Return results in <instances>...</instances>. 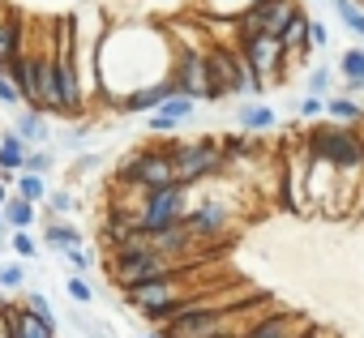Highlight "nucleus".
<instances>
[{"label": "nucleus", "mask_w": 364, "mask_h": 338, "mask_svg": "<svg viewBox=\"0 0 364 338\" xmlns=\"http://www.w3.org/2000/svg\"><path fill=\"white\" fill-rule=\"evenodd\" d=\"M304 150L313 154V158H326L334 172H338V180H343V189H351L355 180L364 185V137L351 129V124H317V129H309V137H304Z\"/></svg>", "instance_id": "obj_1"}, {"label": "nucleus", "mask_w": 364, "mask_h": 338, "mask_svg": "<svg viewBox=\"0 0 364 338\" xmlns=\"http://www.w3.org/2000/svg\"><path fill=\"white\" fill-rule=\"evenodd\" d=\"M159 146H163V154H167L171 167H176V180L189 185V189H198V185H206V180H219L228 167H232V158L223 154V141H219V137L159 141Z\"/></svg>", "instance_id": "obj_2"}, {"label": "nucleus", "mask_w": 364, "mask_h": 338, "mask_svg": "<svg viewBox=\"0 0 364 338\" xmlns=\"http://www.w3.org/2000/svg\"><path fill=\"white\" fill-rule=\"evenodd\" d=\"M176 270H180V266H171L163 253H154L150 236L137 227L133 240L112 253V270H107V274H112V283H116V291H120V287H137V283L167 278V274H176Z\"/></svg>", "instance_id": "obj_3"}, {"label": "nucleus", "mask_w": 364, "mask_h": 338, "mask_svg": "<svg viewBox=\"0 0 364 338\" xmlns=\"http://www.w3.org/2000/svg\"><path fill=\"white\" fill-rule=\"evenodd\" d=\"M116 185L141 197V193H154V189L176 185V167L163 154V146H141V150H133V154H124L116 163Z\"/></svg>", "instance_id": "obj_4"}, {"label": "nucleus", "mask_w": 364, "mask_h": 338, "mask_svg": "<svg viewBox=\"0 0 364 338\" xmlns=\"http://www.w3.org/2000/svg\"><path fill=\"white\" fill-rule=\"evenodd\" d=\"M185 214H189V185H180V180H176V185L154 189V193L141 197V206H137V227H141L146 236H154V231L180 223Z\"/></svg>", "instance_id": "obj_5"}, {"label": "nucleus", "mask_w": 364, "mask_h": 338, "mask_svg": "<svg viewBox=\"0 0 364 338\" xmlns=\"http://www.w3.org/2000/svg\"><path fill=\"white\" fill-rule=\"evenodd\" d=\"M210 48V43H206ZM206 48H176V65H171V82L180 94H189L193 103H219L215 82H210V60Z\"/></svg>", "instance_id": "obj_6"}, {"label": "nucleus", "mask_w": 364, "mask_h": 338, "mask_svg": "<svg viewBox=\"0 0 364 338\" xmlns=\"http://www.w3.org/2000/svg\"><path fill=\"white\" fill-rule=\"evenodd\" d=\"M300 13V0H266V5H253L236 26L240 31H249V35H283L287 26H291V18Z\"/></svg>", "instance_id": "obj_7"}, {"label": "nucleus", "mask_w": 364, "mask_h": 338, "mask_svg": "<svg viewBox=\"0 0 364 338\" xmlns=\"http://www.w3.org/2000/svg\"><path fill=\"white\" fill-rule=\"evenodd\" d=\"M236 31H240V26H236ZM236 48H240V56H245L262 77H279L283 65H287V52H283V43H279L274 35H249V31H240Z\"/></svg>", "instance_id": "obj_8"}, {"label": "nucleus", "mask_w": 364, "mask_h": 338, "mask_svg": "<svg viewBox=\"0 0 364 338\" xmlns=\"http://www.w3.org/2000/svg\"><path fill=\"white\" fill-rule=\"evenodd\" d=\"M223 329H232V308H219V304L206 300L189 317H180L176 325H167V338H215Z\"/></svg>", "instance_id": "obj_9"}, {"label": "nucleus", "mask_w": 364, "mask_h": 338, "mask_svg": "<svg viewBox=\"0 0 364 338\" xmlns=\"http://www.w3.org/2000/svg\"><path fill=\"white\" fill-rule=\"evenodd\" d=\"M185 223H189V231L198 236V244H202V240H215V236H223V231L232 227V202H223V197H198V202L189 206Z\"/></svg>", "instance_id": "obj_10"}, {"label": "nucleus", "mask_w": 364, "mask_h": 338, "mask_svg": "<svg viewBox=\"0 0 364 338\" xmlns=\"http://www.w3.org/2000/svg\"><path fill=\"white\" fill-rule=\"evenodd\" d=\"M180 295H189V291H180V270L167 274V278H154V283H137V287H120V300L133 308V312H150L159 304H171Z\"/></svg>", "instance_id": "obj_11"}, {"label": "nucleus", "mask_w": 364, "mask_h": 338, "mask_svg": "<svg viewBox=\"0 0 364 338\" xmlns=\"http://www.w3.org/2000/svg\"><path fill=\"white\" fill-rule=\"evenodd\" d=\"M26 52V31H22V13L9 9L0 0V73H14L18 56Z\"/></svg>", "instance_id": "obj_12"}, {"label": "nucleus", "mask_w": 364, "mask_h": 338, "mask_svg": "<svg viewBox=\"0 0 364 338\" xmlns=\"http://www.w3.org/2000/svg\"><path fill=\"white\" fill-rule=\"evenodd\" d=\"M304 329V317L291 308H270L245 325V338H296Z\"/></svg>", "instance_id": "obj_13"}, {"label": "nucleus", "mask_w": 364, "mask_h": 338, "mask_svg": "<svg viewBox=\"0 0 364 338\" xmlns=\"http://www.w3.org/2000/svg\"><path fill=\"white\" fill-rule=\"evenodd\" d=\"M150 244H154V253H163L171 266H180L193 249H198V236L189 231V223L180 219V223H171V227H163V231H154L150 236Z\"/></svg>", "instance_id": "obj_14"}, {"label": "nucleus", "mask_w": 364, "mask_h": 338, "mask_svg": "<svg viewBox=\"0 0 364 338\" xmlns=\"http://www.w3.org/2000/svg\"><path fill=\"white\" fill-rule=\"evenodd\" d=\"M171 94H180V90H176V82H171V77H163V82H154V86L137 90V94L120 99V103H116V111H120V116H150V111H159Z\"/></svg>", "instance_id": "obj_15"}, {"label": "nucleus", "mask_w": 364, "mask_h": 338, "mask_svg": "<svg viewBox=\"0 0 364 338\" xmlns=\"http://www.w3.org/2000/svg\"><path fill=\"white\" fill-rule=\"evenodd\" d=\"M26 158H31V146H26L14 129L0 133V180L14 185V180L26 172Z\"/></svg>", "instance_id": "obj_16"}, {"label": "nucleus", "mask_w": 364, "mask_h": 338, "mask_svg": "<svg viewBox=\"0 0 364 338\" xmlns=\"http://www.w3.org/2000/svg\"><path fill=\"white\" fill-rule=\"evenodd\" d=\"M14 133H18L31 150H43V146L52 141L48 111H39V107H22V111H18V120H14Z\"/></svg>", "instance_id": "obj_17"}, {"label": "nucleus", "mask_w": 364, "mask_h": 338, "mask_svg": "<svg viewBox=\"0 0 364 338\" xmlns=\"http://www.w3.org/2000/svg\"><path fill=\"white\" fill-rule=\"evenodd\" d=\"M309 22H313V18H309V13L300 9V13L291 18V26H287V31L279 35V43H283V52H287V56H296L300 65H304V60L313 56V48H309Z\"/></svg>", "instance_id": "obj_18"}, {"label": "nucleus", "mask_w": 364, "mask_h": 338, "mask_svg": "<svg viewBox=\"0 0 364 338\" xmlns=\"http://www.w3.org/2000/svg\"><path fill=\"white\" fill-rule=\"evenodd\" d=\"M43 244H48L52 253H69V249H82V244H86V236H82L73 223H65V219H52V214H48V223H43Z\"/></svg>", "instance_id": "obj_19"}, {"label": "nucleus", "mask_w": 364, "mask_h": 338, "mask_svg": "<svg viewBox=\"0 0 364 338\" xmlns=\"http://www.w3.org/2000/svg\"><path fill=\"white\" fill-rule=\"evenodd\" d=\"M326 120L334 124H364V103L351 94H330L326 99Z\"/></svg>", "instance_id": "obj_20"}, {"label": "nucleus", "mask_w": 364, "mask_h": 338, "mask_svg": "<svg viewBox=\"0 0 364 338\" xmlns=\"http://www.w3.org/2000/svg\"><path fill=\"white\" fill-rule=\"evenodd\" d=\"M0 214H5V223H9V231H31V227H35V219H39V206L14 193V197L5 202V210H0Z\"/></svg>", "instance_id": "obj_21"}, {"label": "nucleus", "mask_w": 364, "mask_h": 338, "mask_svg": "<svg viewBox=\"0 0 364 338\" xmlns=\"http://www.w3.org/2000/svg\"><path fill=\"white\" fill-rule=\"evenodd\" d=\"M236 124H240L245 133H257V137H262V133L274 129V111H270L266 103H245V107L236 111Z\"/></svg>", "instance_id": "obj_22"}, {"label": "nucleus", "mask_w": 364, "mask_h": 338, "mask_svg": "<svg viewBox=\"0 0 364 338\" xmlns=\"http://www.w3.org/2000/svg\"><path fill=\"white\" fill-rule=\"evenodd\" d=\"M22 308H26V312H31L35 321H43V325L52 329V334L60 329V321H56V308H52V300H48L43 291H26V295H22Z\"/></svg>", "instance_id": "obj_23"}, {"label": "nucleus", "mask_w": 364, "mask_h": 338, "mask_svg": "<svg viewBox=\"0 0 364 338\" xmlns=\"http://www.w3.org/2000/svg\"><path fill=\"white\" fill-rule=\"evenodd\" d=\"M330 9H334V18H338L355 39H364V9L355 5V0H330Z\"/></svg>", "instance_id": "obj_24"}, {"label": "nucleus", "mask_w": 364, "mask_h": 338, "mask_svg": "<svg viewBox=\"0 0 364 338\" xmlns=\"http://www.w3.org/2000/svg\"><path fill=\"white\" fill-rule=\"evenodd\" d=\"M26 287V261L14 257V261H0V291L5 295H18Z\"/></svg>", "instance_id": "obj_25"}, {"label": "nucleus", "mask_w": 364, "mask_h": 338, "mask_svg": "<svg viewBox=\"0 0 364 338\" xmlns=\"http://www.w3.org/2000/svg\"><path fill=\"white\" fill-rule=\"evenodd\" d=\"M14 193H18V197H26V202H35V206H43L52 189H48V180H43V176H31V172H22V176L14 180Z\"/></svg>", "instance_id": "obj_26"}, {"label": "nucleus", "mask_w": 364, "mask_h": 338, "mask_svg": "<svg viewBox=\"0 0 364 338\" xmlns=\"http://www.w3.org/2000/svg\"><path fill=\"white\" fill-rule=\"evenodd\" d=\"M69 321H73V329H77L82 338H116V329H112L107 321H95V317H86L82 308H73Z\"/></svg>", "instance_id": "obj_27"}, {"label": "nucleus", "mask_w": 364, "mask_h": 338, "mask_svg": "<svg viewBox=\"0 0 364 338\" xmlns=\"http://www.w3.org/2000/svg\"><path fill=\"white\" fill-rule=\"evenodd\" d=\"M159 111H163V116H167L171 124H185V120H193V111H198V103H193L189 94H171V99H167V103H163Z\"/></svg>", "instance_id": "obj_28"}, {"label": "nucleus", "mask_w": 364, "mask_h": 338, "mask_svg": "<svg viewBox=\"0 0 364 338\" xmlns=\"http://www.w3.org/2000/svg\"><path fill=\"white\" fill-rule=\"evenodd\" d=\"M43 206H48V214H52V219H65V214H77V210H82V202H77L69 189H52Z\"/></svg>", "instance_id": "obj_29"}, {"label": "nucleus", "mask_w": 364, "mask_h": 338, "mask_svg": "<svg viewBox=\"0 0 364 338\" xmlns=\"http://www.w3.org/2000/svg\"><path fill=\"white\" fill-rule=\"evenodd\" d=\"M338 73L343 82H364V48H347L338 56Z\"/></svg>", "instance_id": "obj_30"}, {"label": "nucleus", "mask_w": 364, "mask_h": 338, "mask_svg": "<svg viewBox=\"0 0 364 338\" xmlns=\"http://www.w3.org/2000/svg\"><path fill=\"white\" fill-rule=\"evenodd\" d=\"M9 249H14V257H22V261H35V257H39V240H35L31 231H9Z\"/></svg>", "instance_id": "obj_31"}, {"label": "nucleus", "mask_w": 364, "mask_h": 338, "mask_svg": "<svg viewBox=\"0 0 364 338\" xmlns=\"http://www.w3.org/2000/svg\"><path fill=\"white\" fill-rule=\"evenodd\" d=\"M52 167H56V150H52V146L31 150V158H26V172H31V176H48Z\"/></svg>", "instance_id": "obj_32"}, {"label": "nucleus", "mask_w": 364, "mask_h": 338, "mask_svg": "<svg viewBox=\"0 0 364 338\" xmlns=\"http://www.w3.org/2000/svg\"><path fill=\"white\" fill-rule=\"evenodd\" d=\"M330 90H334V73H330L326 65L309 69V94H317V99H330Z\"/></svg>", "instance_id": "obj_33"}, {"label": "nucleus", "mask_w": 364, "mask_h": 338, "mask_svg": "<svg viewBox=\"0 0 364 338\" xmlns=\"http://www.w3.org/2000/svg\"><path fill=\"white\" fill-rule=\"evenodd\" d=\"M65 291H69L73 304H95V287L86 283V274H69V287Z\"/></svg>", "instance_id": "obj_34"}, {"label": "nucleus", "mask_w": 364, "mask_h": 338, "mask_svg": "<svg viewBox=\"0 0 364 338\" xmlns=\"http://www.w3.org/2000/svg\"><path fill=\"white\" fill-rule=\"evenodd\" d=\"M18 103H26L22 90H18V82L9 73H0V107H18Z\"/></svg>", "instance_id": "obj_35"}, {"label": "nucleus", "mask_w": 364, "mask_h": 338, "mask_svg": "<svg viewBox=\"0 0 364 338\" xmlns=\"http://www.w3.org/2000/svg\"><path fill=\"white\" fill-rule=\"evenodd\" d=\"M60 257H65V261L73 266V274H86V270L95 266V253H90L86 244H82V249H69V253H60Z\"/></svg>", "instance_id": "obj_36"}, {"label": "nucleus", "mask_w": 364, "mask_h": 338, "mask_svg": "<svg viewBox=\"0 0 364 338\" xmlns=\"http://www.w3.org/2000/svg\"><path fill=\"white\" fill-rule=\"evenodd\" d=\"M296 111H300L304 120H317V116H326V99H317V94H304V99L296 103Z\"/></svg>", "instance_id": "obj_37"}, {"label": "nucleus", "mask_w": 364, "mask_h": 338, "mask_svg": "<svg viewBox=\"0 0 364 338\" xmlns=\"http://www.w3.org/2000/svg\"><path fill=\"white\" fill-rule=\"evenodd\" d=\"M309 48H313V52L330 48V31H326V22H317V18L309 22Z\"/></svg>", "instance_id": "obj_38"}, {"label": "nucleus", "mask_w": 364, "mask_h": 338, "mask_svg": "<svg viewBox=\"0 0 364 338\" xmlns=\"http://www.w3.org/2000/svg\"><path fill=\"white\" fill-rule=\"evenodd\" d=\"M99 163H103V154H82V158L73 163V176H77V180H82V176H90Z\"/></svg>", "instance_id": "obj_39"}, {"label": "nucleus", "mask_w": 364, "mask_h": 338, "mask_svg": "<svg viewBox=\"0 0 364 338\" xmlns=\"http://www.w3.org/2000/svg\"><path fill=\"white\" fill-rule=\"evenodd\" d=\"M171 129H176V124H171L163 111H150V133H171Z\"/></svg>", "instance_id": "obj_40"}, {"label": "nucleus", "mask_w": 364, "mask_h": 338, "mask_svg": "<svg viewBox=\"0 0 364 338\" xmlns=\"http://www.w3.org/2000/svg\"><path fill=\"white\" fill-rule=\"evenodd\" d=\"M296 338H321V325H309V321H304V329H300Z\"/></svg>", "instance_id": "obj_41"}, {"label": "nucleus", "mask_w": 364, "mask_h": 338, "mask_svg": "<svg viewBox=\"0 0 364 338\" xmlns=\"http://www.w3.org/2000/svg\"><path fill=\"white\" fill-rule=\"evenodd\" d=\"M14 197V185H5V180H0V210H5V202Z\"/></svg>", "instance_id": "obj_42"}, {"label": "nucleus", "mask_w": 364, "mask_h": 338, "mask_svg": "<svg viewBox=\"0 0 364 338\" xmlns=\"http://www.w3.org/2000/svg\"><path fill=\"white\" fill-rule=\"evenodd\" d=\"M215 338H245V329H236V325H232V329H223V334H215Z\"/></svg>", "instance_id": "obj_43"}, {"label": "nucleus", "mask_w": 364, "mask_h": 338, "mask_svg": "<svg viewBox=\"0 0 364 338\" xmlns=\"http://www.w3.org/2000/svg\"><path fill=\"white\" fill-rule=\"evenodd\" d=\"M141 338H167V329H146Z\"/></svg>", "instance_id": "obj_44"}, {"label": "nucleus", "mask_w": 364, "mask_h": 338, "mask_svg": "<svg viewBox=\"0 0 364 338\" xmlns=\"http://www.w3.org/2000/svg\"><path fill=\"white\" fill-rule=\"evenodd\" d=\"M253 5H266V0H253Z\"/></svg>", "instance_id": "obj_45"}, {"label": "nucleus", "mask_w": 364, "mask_h": 338, "mask_svg": "<svg viewBox=\"0 0 364 338\" xmlns=\"http://www.w3.org/2000/svg\"><path fill=\"white\" fill-rule=\"evenodd\" d=\"M355 5H360V9H364V0H355Z\"/></svg>", "instance_id": "obj_46"}, {"label": "nucleus", "mask_w": 364, "mask_h": 338, "mask_svg": "<svg viewBox=\"0 0 364 338\" xmlns=\"http://www.w3.org/2000/svg\"><path fill=\"white\" fill-rule=\"evenodd\" d=\"M0 133H5V129H0Z\"/></svg>", "instance_id": "obj_47"}, {"label": "nucleus", "mask_w": 364, "mask_h": 338, "mask_svg": "<svg viewBox=\"0 0 364 338\" xmlns=\"http://www.w3.org/2000/svg\"><path fill=\"white\" fill-rule=\"evenodd\" d=\"M0 338H5V334H0Z\"/></svg>", "instance_id": "obj_48"}]
</instances>
